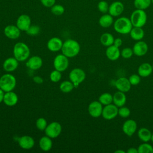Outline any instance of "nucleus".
<instances>
[{
  "label": "nucleus",
  "instance_id": "38",
  "mask_svg": "<svg viewBox=\"0 0 153 153\" xmlns=\"http://www.w3.org/2000/svg\"><path fill=\"white\" fill-rule=\"evenodd\" d=\"M47 122L44 118L41 117L37 119L36 121V126L38 130L43 131L45 130V128L47 126Z\"/></svg>",
  "mask_w": 153,
  "mask_h": 153
},
{
  "label": "nucleus",
  "instance_id": "49",
  "mask_svg": "<svg viewBox=\"0 0 153 153\" xmlns=\"http://www.w3.org/2000/svg\"><path fill=\"white\" fill-rule=\"evenodd\" d=\"M151 4H153V0H151Z\"/></svg>",
  "mask_w": 153,
  "mask_h": 153
},
{
  "label": "nucleus",
  "instance_id": "35",
  "mask_svg": "<svg viewBox=\"0 0 153 153\" xmlns=\"http://www.w3.org/2000/svg\"><path fill=\"white\" fill-rule=\"evenodd\" d=\"M130 115V110L128 107H126L125 106H121L118 108V115L121 117V118H127Z\"/></svg>",
  "mask_w": 153,
  "mask_h": 153
},
{
  "label": "nucleus",
  "instance_id": "16",
  "mask_svg": "<svg viewBox=\"0 0 153 153\" xmlns=\"http://www.w3.org/2000/svg\"><path fill=\"white\" fill-rule=\"evenodd\" d=\"M20 30L17 26L8 25L4 29V34L9 39H16L20 36Z\"/></svg>",
  "mask_w": 153,
  "mask_h": 153
},
{
  "label": "nucleus",
  "instance_id": "46",
  "mask_svg": "<svg viewBox=\"0 0 153 153\" xmlns=\"http://www.w3.org/2000/svg\"><path fill=\"white\" fill-rule=\"evenodd\" d=\"M4 94V91L0 88V103H1L3 101Z\"/></svg>",
  "mask_w": 153,
  "mask_h": 153
},
{
  "label": "nucleus",
  "instance_id": "14",
  "mask_svg": "<svg viewBox=\"0 0 153 153\" xmlns=\"http://www.w3.org/2000/svg\"><path fill=\"white\" fill-rule=\"evenodd\" d=\"M115 86L118 91L126 93L130 91L131 85L128 80V78L126 77H120L115 81Z\"/></svg>",
  "mask_w": 153,
  "mask_h": 153
},
{
  "label": "nucleus",
  "instance_id": "18",
  "mask_svg": "<svg viewBox=\"0 0 153 153\" xmlns=\"http://www.w3.org/2000/svg\"><path fill=\"white\" fill-rule=\"evenodd\" d=\"M19 146L23 149H30L33 148L35 141L33 137L30 136H23L18 139Z\"/></svg>",
  "mask_w": 153,
  "mask_h": 153
},
{
  "label": "nucleus",
  "instance_id": "8",
  "mask_svg": "<svg viewBox=\"0 0 153 153\" xmlns=\"http://www.w3.org/2000/svg\"><path fill=\"white\" fill-rule=\"evenodd\" d=\"M53 66L55 69L60 72L65 71L69 66L68 57L63 54H58L54 59Z\"/></svg>",
  "mask_w": 153,
  "mask_h": 153
},
{
  "label": "nucleus",
  "instance_id": "36",
  "mask_svg": "<svg viewBox=\"0 0 153 153\" xmlns=\"http://www.w3.org/2000/svg\"><path fill=\"white\" fill-rule=\"evenodd\" d=\"M109 7V5L108 3L105 1H100L97 4V8L99 11L103 14L108 13Z\"/></svg>",
  "mask_w": 153,
  "mask_h": 153
},
{
  "label": "nucleus",
  "instance_id": "43",
  "mask_svg": "<svg viewBox=\"0 0 153 153\" xmlns=\"http://www.w3.org/2000/svg\"><path fill=\"white\" fill-rule=\"evenodd\" d=\"M123 44V41L121 38H117L114 39V44L113 45H115L117 47L120 48Z\"/></svg>",
  "mask_w": 153,
  "mask_h": 153
},
{
  "label": "nucleus",
  "instance_id": "40",
  "mask_svg": "<svg viewBox=\"0 0 153 153\" xmlns=\"http://www.w3.org/2000/svg\"><path fill=\"white\" fill-rule=\"evenodd\" d=\"M40 32V28L36 25H31L29 29L26 31V33L30 36H35Z\"/></svg>",
  "mask_w": 153,
  "mask_h": 153
},
{
  "label": "nucleus",
  "instance_id": "4",
  "mask_svg": "<svg viewBox=\"0 0 153 153\" xmlns=\"http://www.w3.org/2000/svg\"><path fill=\"white\" fill-rule=\"evenodd\" d=\"M130 19L133 27H142L146 23L147 14L145 10L136 9L131 14Z\"/></svg>",
  "mask_w": 153,
  "mask_h": 153
},
{
  "label": "nucleus",
  "instance_id": "28",
  "mask_svg": "<svg viewBox=\"0 0 153 153\" xmlns=\"http://www.w3.org/2000/svg\"><path fill=\"white\" fill-rule=\"evenodd\" d=\"M50 137L47 135L42 137L39 141V146L40 148L44 151H50L53 146V142Z\"/></svg>",
  "mask_w": 153,
  "mask_h": 153
},
{
  "label": "nucleus",
  "instance_id": "3",
  "mask_svg": "<svg viewBox=\"0 0 153 153\" xmlns=\"http://www.w3.org/2000/svg\"><path fill=\"white\" fill-rule=\"evenodd\" d=\"M13 54L19 62H23L29 58L30 49L24 42H19L13 47Z\"/></svg>",
  "mask_w": 153,
  "mask_h": 153
},
{
  "label": "nucleus",
  "instance_id": "7",
  "mask_svg": "<svg viewBox=\"0 0 153 153\" xmlns=\"http://www.w3.org/2000/svg\"><path fill=\"white\" fill-rule=\"evenodd\" d=\"M118 113V107L114 103L105 105L103 108L102 116L105 120H111L115 118Z\"/></svg>",
  "mask_w": 153,
  "mask_h": 153
},
{
  "label": "nucleus",
  "instance_id": "24",
  "mask_svg": "<svg viewBox=\"0 0 153 153\" xmlns=\"http://www.w3.org/2000/svg\"><path fill=\"white\" fill-rule=\"evenodd\" d=\"M153 69L152 65L148 63H142L137 69V73L140 77H148L152 72Z\"/></svg>",
  "mask_w": 153,
  "mask_h": 153
},
{
  "label": "nucleus",
  "instance_id": "6",
  "mask_svg": "<svg viewBox=\"0 0 153 153\" xmlns=\"http://www.w3.org/2000/svg\"><path fill=\"white\" fill-rule=\"evenodd\" d=\"M85 76V72L80 68L73 69L69 74L70 81L74 84L75 88L78 87V86L84 81Z\"/></svg>",
  "mask_w": 153,
  "mask_h": 153
},
{
  "label": "nucleus",
  "instance_id": "37",
  "mask_svg": "<svg viewBox=\"0 0 153 153\" xmlns=\"http://www.w3.org/2000/svg\"><path fill=\"white\" fill-rule=\"evenodd\" d=\"M62 78V74L61 72L55 69L54 71H53L50 75V80L53 82H59Z\"/></svg>",
  "mask_w": 153,
  "mask_h": 153
},
{
  "label": "nucleus",
  "instance_id": "45",
  "mask_svg": "<svg viewBox=\"0 0 153 153\" xmlns=\"http://www.w3.org/2000/svg\"><path fill=\"white\" fill-rule=\"evenodd\" d=\"M127 153H138V151H137V148H130L129 149H128L126 151Z\"/></svg>",
  "mask_w": 153,
  "mask_h": 153
},
{
  "label": "nucleus",
  "instance_id": "29",
  "mask_svg": "<svg viewBox=\"0 0 153 153\" xmlns=\"http://www.w3.org/2000/svg\"><path fill=\"white\" fill-rule=\"evenodd\" d=\"M114 36L108 32H105L103 33L100 38V43L106 47H109L110 45H113L114 41Z\"/></svg>",
  "mask_w": 153,
  "mask_h": 153
},
{
  "label": "nucleus",
  "instance_id": "12",
  "mask_svg": "<svg viewBox=\"0 0 153 153\" xmlns=\"http://www.w3.org/2000/svg\"><path fill=\"white\" fill-rule=\"evenodd\" d=\"M124 10V5L121 1H114L109 7L108 13L113 17L120 16Z\"/></svg>",
  "mask_w": 153,
  "mask_h": 153
},
{
  "label": "nucleus",
  "instance_id": "25",
  "mask_svg": "<svg viewBox=\"0 0 153 153\" xmlns=\"http://www.w3.org/2000/svg\"><path fill=\"white\" fill-rule=\"evenodd\" d=\"M129 34L132 39L138 41L142 40L143 38L145 35V32L142 27L133 26Z\"/></svg>",
  "mask_w": 153,
  "mask_h": 153
},
{
  "label": "nucleus",
  "instance_id": "9",
  "mask_svg": "<svg viewBox=\"0 0 153 153\" xmlns=\"http://www.w3.org/2000/svg\"><path fill=\"white\" fill-rule=\"evenodd\" d=\"M62 131L61 124L56 121H54L48 124L45 129V134L50 138L58 137Z\"/></svg>",
  "mask_w": 153,
  "mask_h": 153
},
{
  "label": "nucleus",
  "instance_id": "42",
  "mask_svg": "<svg viewBox=\"0 0 153 153\" xmlns=\"http://www.w3.org/2000/svg\"><path fill=\"white\" fill-rule=\"evenodd\" d=\"M42 4L45 7H51L55 4L56 0H40Z\"/></svg>",
  "mask_w": 153,
  "mask_h": 153
},
{
  "label": "nucleus",
  "instance_id": "44",
  "mask_svg": "<svg viewBox=\"0 0 153 153\" xmlns=\"http://www.w3.org/2000/svg\"><path fill=\"white\" fill-rule=\"evenodd\" d=\"M33 81L37 84H41L43 82V79L41 77L39 76H35L33 77Z\"/></svg>",
  "mask_w": 153,
  "mask_h": 153
},
{
  "label": "nucleus",
  "instance_id": "11",
  "mask_svg": "<svg viewBox=\"0 0 153 153\" xmlns=\"http://www.w3.org/2000/svg\"><path fill=\"white\" fill-rule=\"evenodd\" d=\"M137 128V125L136 122L132 119H129L124 121L123 123L122 126V130L126 135L128 136H131L136 131Z\"/></svg>",
  "mask_w": 153,
  "mask_h": 153
},
{
  "label": "nucleus",
  "instance_id": "48",
  "mask_svg": "<svg viewBox=\"0 0 153 153\" xmlns=\"http://www.w3.org/2000/svg\"><path fill=\"white\" fill-rule=\"evenodd\" d=\"M151 140L153 142V133L152 134V137H151Z\"/></svg>",
  "mask_w": 153,
  "mask_h": 153
},
{
  "label": "nucleus",
  "instance_id": "31",
  "mask_svg": "<svg viewBox=\"0 0 153 153\" xmlns=\"http://www.w3.org/2000/svg\"><path fill=\"white\" fill-rule=\"evenodd\" d=\"M99 101L104 106L113 102V95L109 93H103L99 97Z\"/></svg>",
  "mask_w": 153,
  "mask_h": 153
},
{
  "label": "nucleus",
  "instance_id": "19",
  "mask_svg": "<svg viewBox=\"0 0 153 153\" xmlns=\"http://www.w3.org/2000/svg\"><path fill=\"white\" fill-rule=\"evenodd\" d=\"M26 65L32 70H37L41 68L42 65V60L39 56H33L27 60Z\"/></svg>",
  "mask_w": 153,
  "mask_h": 153
},
{
  "label": "nucleus",
  "instance_id": "27",
  "mask_svg": "<svg viewBox=\"0 0 153 153\" xmlns=\"http://www.w3.org/2000/svg\"><path fill=\"white\" fill-rule=\"evenodd\" d=\"M114 17L109 14H104L102 15L99 20V25L104 28H107L110 27L112 24H114Z\"/></svg>",
  "mask_w": 153,
  "mask_h": 153
},
{
  "label": "nucleus",
  "instance_id": "13",
  "mask_svg": "<svg viewBox=\"0 0 153 153\" xmlns=\"http://www.w3.org/2000/svg\"><path fill=\"white\" fill-rule=\"evenodd\" d=\"M133 54L137 56L141 57L145 56L148 51V44L143 41H137L133 47Z\"/></svg>",
  "mask_w": 153,
  "mask_h": 153
},
{
  "label": "nucleus",
  "instance_id": "10",
  "mask_svg": "<svg viewBox=\"0 0 153 153\" xmlns=\"http://www.w3.org/2000/svg\"><path fill=\"white\" fill-rule=\"evenodd\" d=\"M103 105L98 101L91 102L88 107V111L90 115L93 118H98L102 115Z\"/></svg>",
  "mask_w": 153,
  "mask_h": 153
},
{
  "label": "nucleus",
  "instance_id": "47",
  "mask_svg": "<svg viewBox=\"0 0 153 153\" xmlns=\"http://www.w3.org/2000/svg\"><path fill=\"white\" fill-rule=\"evenodd\" d=\"M115 153H126V151L121 149H117L114 151Z\"/></svg>",
  "mask_w": 153,
  "mask_h": 153
},
{
  "label": "nucleus",
  "instance_id": "15",
  "mask_svg": "<svg viewBox=\"0 0 153 153\" xmlns=\"http://www.w3.org/2000/svg\"><path fill=\"white\" fill-rule=\"evenodd\" d=\"M16 26L22 31H26L31 26V19L28 15H20L16 22Z\"/></svg>",
  "mask_w": 153,
  "mask_h": 153
},
{
  "label": "nucleus",
  "instance_id": "50",
  "mask_svg": "<svg viewBox=\"0 0 153 153\" xmlns=\"http://www.w3.org/2000/svg\"><path fill=\"white\" fill-rule=\"evenodd\" d=\"M152 65V69H153V63H152V65Z\"/></svg>",
  "mask_w": 153,
  "mask_h": 153
},
{
  "label": "nucleus",
  "instance_id": "21",
  "mask_svg": "<svg viewBox=\"0 0 153 153\" xmlns=\"http://www.w3.org/2000/svg\"><path fill=\"white\" fill-rule=\"evenodd\" d=\"M3 102L8 106H13L16 105L18 102V96L17 94L13 91L5 92Z\"/></svg>",
  "mask_w": 153,
  "mask_h": 153
},
{
  "label": "nucleus",
  "instance_id": "34",
  "mask_svg": "<svg viewBox=\"0 0 153 153\" xmlns=\"http://www.w3.org/2000/svg\"><path fill=\"white\" fill-rule=\"evenodd\" d=\"M51 13L56 16H60L65 12V8L62 5L54 4L51 7Z\"/></svg>",
  "mask_w": 153,
  "mask_h": 153
},
{
  "label": "nucleus",
  "instance_id": "17",
  "mask_svg": "<svg viewBox=\"0 0 153 153\" xmlns=\"http://www.w3.org/2000/svg\"><path fill=\"white\" fill-rule=\"evenodd\" d=\"M105 54L109 60L111 61H115L118 60L121 56V51L118 47L112 45L107 47Z\"/></svg>",
  "mask_w": 153,
  "mask_h": 153
},
{
  "label": "nucleus",
  "instance_id": "33",
  "mask_svg": "<svg viewBox=\"0 0 153 153\" xmlns=\"http://www.w3.org/2000/svg\"><path fill=\"white\" fill-rule=\"evenodd\" d=\"M138 153H153V146L148 142H143L137 148Z\"/></svg>",
  "mask_w": 153,
  "mask_h": 153
},
{
  "label": "nucleus",
  "instance_id": "41",
  "mask_svg": "<svg viewBox=\"0 0 153 153\" xmlns=\"http://www.w3.org/2000/svg\"><path fill=\"white\" fill-rule=\"evenodd\" d=\"M128 80L131 85H136L140 82V76L139 74H132L129 76Z\"/></svg>",
  "mask_w": 153,
  "mask_h": 153
},
{
  "label": "nucleus",
  "instance_id": "22",
  "mask_svg": "<svg viewBox=\"0 0 153 153\" xmlns=\"http://www.w3.org/2000/svg\"><path fill=\"white\" fill-rule=\"evenodd\" d=\"M19 61L14 57H9L5 60L3 63V68L7 72H13L15 71L19 65Z\"/></svg>",
  "mask_w": 153,
  "mask_h": 153
},
{
  "label": "nucleus",
  "instance_id": "23",
  "mask_svg": "<svg viewBox=\"0 0 153 153\" xmlns=\"http://www.w3.org/2000/svg\"><path fill=\"white\" fill-rule=\"evenodd\" d=\"M127 101V97L125 93L118 91L113 94V103L117 107L124 106Z\"/></svg>",
  "mask_w": 153,
  "mask_h": 153
},
{
  "label": "nucleus",
  "instance_id": "39",
  "mask_svg": "<svg viewBox=\"0 0 153 153\" xmlns=\"http://www.w3.org/2000/svg\"><path fill=\"white\" fill-rule=\"evenodd\" d=\"M133 55V49L130 47H126L124 48L121 51V56H122L124 59H130Z\"/></svg>",
  "mask_w": 153,
  "mask_h": 153
},
{
  "label": "nucleus",
  "instance_id": "1",
  "mask_svg": "<svg viewBox=\"0 0 153 153\" xmlns=\"http://www.w3.org/2000/svg\"><path fill=\"white\" fill-rule=\"evenodd\" d=\"M61 50L62 54L68 58L74 57L79 54L80 45L76 41L70 39L65 41L63 43Z\"/></svg>",
  "mask_w": 153,
  "mask_h": 153
},
{
  "label": "nucleus",
  "instance_id": "5",
  "mask_svg": "<svg viewBox=\"0 0 153 153\" xmlns=\"http://www.w3.org/2000/svg\"><path fill=\"white\" fill-rule=\"evenodd\" d=\"M16 85V79L10 74H5L0 78V88L4 91H13Z\"/></svg>",
  "mask_w": 153,
  "mask_h": 153
},
{
  "label": "nucleus",
  "instance_id": "2",
  "mask_svg": "<svg viewBox=\"0 0 153 153\" xmlns=\"http://www.w3.org/2000/svg\"><path fill=\"white\" fill-rule=\"evenodd\" d=\"M132 27L130 19L127 17H120L114 22V30L120 34H128Z\"/></svg>",
  "mask_w": 153,
  "mask_h": 153
},
{
  "label": "nucleus",
  "instance_id": "32",
  "mask_svg": "<svg viewBox=\"0 0 153 153\" xmlns=\"http://www.w3.org/2000/svg\"><path fill=\"white\" fill-rule=\"evenodd\" d=\"M75 88L74 84L70 81H64L60 84V89L63 93H69Z\"/></svg>",
  "mask_w": 153,
  "mask_h": 153
},
{
  "label": "nucleus",
  "instance_id": "30",
  "mask_svg": "<svg viewBox=\"0 0 153 153\" xmlns=\"http://www.w3.org/2000/svg\"><path fill=\"white\" fill-rule=\"evenodd\" d=\"M133 4L136 9L145 10L151 4V0H134Z\"/></svg>",
  "mask_w": 153,
  "mask_h": 153
},
{
  "label": "nucleus",
  "instance_id": "20",
  "mask_svg": "<svg viewBox=\"0 0 153 153\" xmlns=\"http://www.w3.org/2000/svg\"><path fill=\"white\" fill-rule=\"evenodd\" d=\"M62 41L58 37H53L47 42V48L51 51L56 52L60 50L63 45Z\"/></svg>",
  "mask_w": 153,
  "mask_h": 153
},
{
  "label": "nucleus",
  "instance_id": "26",
  "mask_svg": "<svg viewBox=\"0 0 153 153\" xmlns=\"http://www.w3.org/2000/svg\"><path fill=\"white\" fill-rule=\"evenodd\" d=\"M151 131L146 127H141L137 131V136L143 142H148L152 137Z\"/></svg>",
  "mask_w": 153,
  "mask_h": 153
},
{
  "label": "nucleus",
  "instance_id": "51",
  "mask_svg": "<svg viewBox=\"0 0 153 153\" xmlns=\"http://www.w3.org/2000/svg\"><path fill=\"white\" fill-rule=\"evenodd\" d=\"M152 27H153V23H152Z\"/></svg>",
  "mask_w": 153,
  "mask_h": 153
}]
</instances>
